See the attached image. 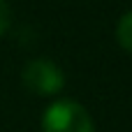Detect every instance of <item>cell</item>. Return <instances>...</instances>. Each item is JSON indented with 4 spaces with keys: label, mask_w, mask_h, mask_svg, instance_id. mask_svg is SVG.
Returning <instances> with one entry per match:
<instances>
[{
    "label": "cell",
    "mask_w": 132,
    "mask_h": 132,
    "mask_svg": "<svg viewBox=\"0 0 132 132\" xmlns=\"http://www.w3.org/2000/svg\"><path fill=\"white\" fill-rule=\"evenodd\" d=\"M42 132H95V125L79 102L58 100L44 111Z\"/></svg>",
    "instance_id": "obj_1"
},
{
    "label": "cell",
    "mask_w": 132,
    "mask_h": 132,
    "mask_svg": "<svg viewBox=\"0 0 132 132\" xmlns=\"http://www.w3.org/2000/svg\"><path fill=\"white\" fill-rule=\"evenodd\" d=\"M23 84L37 95H56L65 86V74L53 60L35 58L23 67Z\"/></svg>",
    "instance_id": "obj_2"
},
{
    "label": "cell",
    "mask_w": 132,
    "mask_h": 132,
    "mask_svg": "<svg viewBox=\"0 0 132 132\" xmlns=\"http://www.w3.org/2000/svg\"><path fill=\"white\" fill-rule=\"evenodd\" d=\"M116 39H118V44H121L128 53H132V9L128 14H123V19L118 21Z\"/></svg>",
    "instance_id": "obj_3"
},
{
    "label": "cell",
    "mask_w": 132,
    "mask_h": 132,
    "mask_svg": "<svg viewBox=\"0 0 132 132\" xmlns=\"http://www.w3.org/2000/svg\"><path fill=\"white\" fill-rule=\"evenodd\" d=\"M9 19H12L9 5H7V0H0V37H2L5 30L9 28Z\"/></svg>",
    "instance_id": "obj_4"
}]
</instances>
